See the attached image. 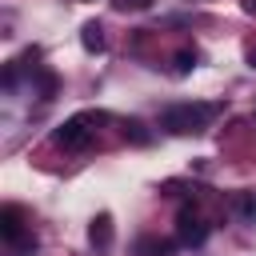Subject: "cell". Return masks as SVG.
<instances>
[{"mask_svg":"<svg viewBox=\"0 0 256 256\" xmlns=\"http://www.w3.org/2000/svg\"><path fill=\"white\" fill-rule=\"evenodd\" d=\"M220 108L216 104H172L164 116H160V128L176 132V136H188V132H200Z\"/></svg>","mask_w":256,"mask_h":256,"instance_id":"obj_1","label":"cell"},{"mask_svg":"<svg viewBox=\"0 0 256 256\" xmlns=\"http://www.w3.org/2000/svg\"><path fill=\"white\" fill-rule=\"evenodd\" d=\"M96 124H104V112H76V116H68V120L56 128V144H60V148H72V152H76V148H88Z\"/></svg>","mask_w":256,"mask_h":256,"instance_id":"obj_2","label":"cell"},{"mask_svg":"<svg viewBox=\"0 0 256 256\" xmlns=\"http://www.w3.org/2000/svg\"><path fill=\"white\" fill-rule=\"evenodd\" d=\"M204 236H208V224H204L192 208H184V212L176 216V240H180V244H204Z\"/></svg>","mask_w":256,"mask_h":256,"instance_id":"obj_3","label":"cell"},{"mask_svg":"<svg viewBox=\"0 0 256 256\" xmlns=\"http://www.w3.org/2000/svg\"><path fill=\"white\" fill-rule=\"evenodd\" d=\"M0 236H4L8 244H24V212H20L16 204L0 208Z\"/></svg>","mask_w":256,"mask_h":256,"instance_id":"obj_4","label":"cell"},{"mask_svg":"<svg viewBox=\"0 0 256 256\" xmlns=\"http://www.w3.org/2000/svg\"><path fill=\"white\" fill-rule=\"evenodd\" d=\"M88 240H92L96 252H108V248H112V216H108V212H100V216L88 224Z\"/></svg>","mask_w":256,"mask_h":256,"instance_id":"obj_5","label":"cell"},{"mask_svg":"<svg viewBox=\"0 0 256 256\" xmlns=\"http://www.w3.org/2000/svg\"><path fill=\"white\" fill-rule=\"evenodd\" d=\"M80 44L88 48V52H104V28L92 20V24H84V32H80Z\"/></svg>","mask_w":256,"mask_h":256,"instance_id":"obj_6","label":"cell"},{"mask_svg":"<svg viewBox=\"0 0 256 256\" xmlns=\"http://www.w3.org/2000/svg\"><path fill=\"white\" fill-rule=\"evenodd\" d=\"M172 240H140L136 244V256H172Z\"/></svg>","mask_w":256,"mask_h":256,"instance_id":"obj_7","label":"cell"},{"mask_svg":"<svg viewBox=\"0 0 256 256\" xmlns=\"http://www.w3.org/2000/svg\"><path fill=\"white\" fill-rule=\"evenodd\" d=\"M172 68H176V72H192V68H196V52H176V56H172Z\"/></svg>","mask_w":256,"mask_h":256,"instance_id":"obj_8","label":"cell"},{"mask_svg":"<svg viewBox=\"0 0 256 256\" xmlns=\"http://www.w3.org/2000/svg\"><path fill=\"white\" fill-rule=\"evenodd\" d=\"M40 96H44V100H52V96H56V76H52L48 68L40 72Z\"/></svg>","mask_w":256,"mask_h":256,"instance_id":"obj_9","label":"cell"},{"mask_svg":"<svg viewBox=\"0 0 256 256\" xmlns=\"http://www.w3.org/2000/svg\"><path fill=\"white\" fill-rule=\"evenodd\" d=\"M120 8H152V0H116Z\"/></svg>","mask_w":256,"mask_h":256,"instance_id":"obj_10","label":"cell"},{"mask_svg":"<svg viewBox=\"0 0 256 256\" xmlns=\"http://www.w3.org/2000/svg\"><path fill=\"white\" fill-rule=\"evenodd\" d=\"M244 12H252V16H256V0H244Z\"/></svg>","mask_w":256,"mask_h":256,"instance_id":"obj_11","label":"cell"},{"mask_svg":"<svg viewBox=\"0 0 256 256\" xmlns=\"http://www.w3.org/2000/svg\"><path fill=\"white\" fill-rule=\"evenodd\" d=\"M248 64H252V68H256V48H252V52H248Z\"/></svg>","mask_w":256,"mask_h":256,"instance_id":"obj_12","label":"cell"}]
</instances>
